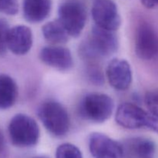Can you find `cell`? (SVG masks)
<instances>
[{
    "label": "cell",
    "mask_w": 158,
    "mask_h": 158,
    "mask_svg": "<svg viewBox=\"0 0 158 158\" xmlns=\"http://www.w3.org/2000/svg\"><path fill=\"white\" fill-rule=\"evenodd\" d=\"M118 49V40L114 32L94 26L89 39L80 47V53L85 59L94 60L107 57Z\"/></svg>",
    "instance_id": "1"
},
{
    "label": "cell",
    "mask_w": 158,
    "mask_h": 158,
    "mask_svg": "<svg viewBox=\"0 0 158 158\" xmlns=\"http://www.w3.org/2000/svg\"><path fill=\"white\" fill-rule=\"evenodd\" d=\"M116 122L126 129L147 128L158 134V116L134 103H122L117 108Z\"/></svg>",
    "instance_id": "2"
},
{
    "label": "cell",
    "mask_w": 158,
    "mask_h": 158,
    "mask_svg": "<svg viewBox=\"0 0 158 158\" xmlns=\"http://www.w3.org/2000/svg\"><path fill=\"white\" fill-rule=\"evenodd\" d=\"M9 139L12 145L20 148L35 146L40 140V131L33 118L19 114L10 120L8 127Z\"/></svg>",
    "instance_id": "3"
},
{
    "label": "cell",
    "mask_w": 158,
    "mask_h": 158,
    "mask_svg": "<svg viewBox=\"0 0 158 158\" xmlns=\"http://www.w3.org/2000/svg\"><path fill=\"white\" fill-rule=\"evenodd\" d=\"M38 117L48 132L56 137L66 135L70 127L69 114L64 106L54 100L44 102L38 110Z\"/></svg>",
    "instance_id": "4"
},
{
    "label": "cell",
    "mask_w": 158,
    "mask_h": 158,
    "mask_svg": "<svg viewBox=\"0 0 158 158\" xmlns=\"http://www.w3.org/2000/svg\"><path fill=\"white\" fill-rule=\"evenodd\" d=\"M114 108V100L110 96L92 93L82 99L79 105V113L84 120L101 123L111 117Z\"/></svg>",
    "instance_id": "5"
},
{
    "label": "cell",
    "mask_w": 158,
    "mask_h": 158,
    "mask_svg": "<svg viewBox=\"0 0 158 158\" xmlns=\"http://www.w3.org/2000/svg\"><path fill=\"white\" fill-rule=\"evenodd\" d=\"M59 19L69 36L78 37L86 22V9L80 0H66L59 6Z\"/></svg>",
    "instance_id": "6"
},
{
    "label": "cell",
    "mask_w": 158,
    "mask_h": 158,
    "mask_svg": "<svg viewBox=\"0 0 158 158\" xmlns=\"http://www.w3.org/2000/svg\"><path fill=\"white\" fill-rule=\"evenodd\" d=\"M92 16L96 26L115 32L120 28L121 18L113 0H96L92 7Z\"/></svg>",
    "instance_id": "7"
},
{
    "label": "cell",
    "mask_w": 158,
    "mask_h": 158,
    "mask_svg": "<svg viewBox=\"0 0 158 158\" xmlns=\"http://www.w3.org/2000/svg\"><path fill=\"white\" fill-rule=\"evenodd\" d=\"M135 52L143 60H152L158 54V36L149 23H140L136 30Z\"/></svg>",
    "instance_id": "8"
},
{
    "label": "cell",
    "mask_w": 158,
    "mask_h": 158,
    "mask_svg": "<svg viewBox=\"0 0 158 158\" xmlns=\"http://www.w3.org/2000/svg\"><path fill=\"white\" fill-rule=\"evenodd\" d=\"M89 149L94 158H123L121 143L100 133L90 134Z\"/></svg>",
    "instance_id": "9"
},
{
    "label": "cell",
    "mask_w": 158,
    "mask_h": 158,
    "mask_svg": "<svg viewBox=\"0 0 158 158\" xmlns=\"http://www.w3.org/2000/svg\"><path fill=\"white\" fill-rule=\"evenodd\" d=\"M106 73L110 86L117 90H127L132 83V69L130 63L125 60L114 59L111 60Z\"/></svg>",
    "instance_id": "10"
},
{
    "label": "cell",
    "mask_w": 158,
    "mask_h": 158,
    "mask_svg": "<svg viewBox=\"0 0 158 158\" xmlns=\"http://www.w3.org/2000/svg\"><path fill=\"white\" fill-rule=\"evenodd\" d=\"M40 59L44 64L60 71H68L73 66L70 50L62 46L43 47L40 52Z\"/></svg>",
    "instance_id": "11"
},
{
    "label": "cell",
    "mask_w": 158,
    "mask_h": 158,
    "mask_svg": "<svg viewBox=\"0 0 158 158\" xmlns=\"http://www.w3.org/2000/svg\"><path fill=\"white\" fill-rule=\"evenodd\" d=\"M33 39L30 28L23 25L10 28L7 36V48L15 55L23 56L29 52Z\"/></svg>",
    "instance_id": "12"
},
{
    "label": "cell",
    "mask_w": 158,
    "mask_h": 158,
    "mask_svg": "<svg viewBox=\"0 0 158 158\" xmlns=\"http://www.w3.org/2000/svg\"><path fill=\"white\" fill-rule=\"evenodd\" d=\"M123 158H149L154 154V142L145 137H131L121 143Z\"/></svg>",
    "instance_id": "13"
},
{
    "label": "cell",
    "mask_w": 158,
    "mask_h": 158,
    "mask_svg": "<svg viewBox=\"0 0 158 158\" xmlns=\"http://www.w3.org/2000/svg\"><path fill=\"white\" fill-rule=\"evenodd\" d=\"M52 9L51 0H23L25 19L31 23H41L49 16Z\"/></svg>",
    "instance_id": "14"
},
{
    "label": "cell",
    "mask_w": 158,
    "mask_h": 158,
    "mask_svg": "<svg viewBox=\"0 0 158 158\" xmlns=\"http://www.w3.org/2000/svg\"><path fill=\"white\" fill-rule=\"evenodd\" d=\"M18 87L15 80L6 74H0V110H7L15 104Z\"/></svg>",
    "instance_id": "15"
},
{
    "label": "cell",
    "mask_w": 158,
    "mask_h": 158,
    "mask_svg": "<svg viewBox=\"0 0 158 158\" xmlns=\"http://www.w3.org/2000/svg\"><path fill=\"white\" fill-rule=\"evenodd\" d=\"M45 40L52 44H62L69 40V35L59 19L50 21L42 27Z\"/></svg>",
    "instance_id": "16"
},
{
    "label": "cell",
    "mask_w": 158,
    "mask_h": 158,
    "mask_svg": "<svg viewBox=\"0 0 158 158\" xmlns=\"http://www.w3.org/2000/svg\"><path fill=\"white\" fill-rule=\"evenodd\" d=\"M56 158H83V154L77 146L65 143L56 148Z\"/></svg>",
    "instance_id": "17"
},
{
    "label": "cell",
    "mask_w": 158,
    "mask_h": 158,
    "mask_svg": "<svg viewBox=\"0 0 158 158\" xmlns=\"http://www.w3.org/2000/svg\"><path fill=\"white\" fill-rule=\"evenodd\" d=\"M144 103L148 111L158 116V88L147 93Z\"/></svg>",
    "instance_id": "18"
},
{
    "label": "cell",
    "mask_w": 158,
    "mask_h": 158,
    "mask_svg": "<svg viewBox=\"0 0 158 158\" xmlns=\"http://www.w3.org/2000/svg\"><path fill=\"white\" fill-rule=\"evenodd\" d=\"M9 29L7 22L3 19H0V55L4 54L8 49L7 36Z\"/></svg>",
    "instance_id": "19"
},
{
    "label": "cell",
    "mask_w": 158,
    "mask_h": 158,
    "mask_svg": "<svg viewBox=\"0 0 158 158\" xmlns=\"http://www.w3.org/2000/svg\"><path fill=\"white\" fill-rule=\"evenodd\" d=\"M19 4L17 0H0V12L14 15L18 12Z\"/></svg>",
    "instance_id": "20"
},
{
    "label": "cell",
    "mask_w": 158,
    "mask_h": 158,
    "mask_svg": "<svg viewBox=\"0 0 158 158\" xmlns=\"http://www.w3.org/2000/svg\"><path fill=\"white\" fill-rule=\"evenodd\" d=\"M89 80L96 85H101L103 83V76L101 70L95 66H89L87 69Z\"/></svg>",
    "instance_id": "21"
},
{
    "label": "cell",
    "mask_w": 158,
    "mask_h": 158,
    "mask_svg": "<svg viewBox=\"0 0 158 158\" xmlns=\"http://www.w3.org/2000/svg\"><path fill=\"white\" fill-rule=\"evenodd\" d=\"M0 158H9V150L4 135L0 131Z\"/></svg>",
    "instance_id": "22"
},
{
    "label": "cell",
    "mask_w": 158,
    "mask_h": 158,
    "mask_svg": "<svg viewBox=\"0 0 158 158\" xmlns=\"http://www.w3.org/2000/svg\"><path fill=\"white\" fill-rule=\"evenodd\" d=\"M140 2L148 9H153L158 6V0H140Z\"/></svg>",
    "instance_id": "23"
},
{
    "label": "cell",
    "mask_w": 158,
    "mask_h": 158,
    "mask_svg": "<svg viewBox=\"0 0 158 158\" xmlns=\"http://www.w3.org/2000/svg\"><path fill=\"white\" fill-rule=\"evenodd\" d=\"M34 158H49V157H46V156H39V157H35Z\"/></svg>",
    "instance_id": "24"
},
{
    "label": "cell",
    "mask_w": 158,
    "mask_h": 158,
    "mask_svg": "<svg viewBox=\"0 0 158 158\" xmlns=\"http://www.w3.org/2000/svg\"><path fill=\"white\" fill-rule=\"evenodd\" d=\"M149 158H151V157H149Z\"/></svg>",
    "instance_id": "25"
}]
</instances>
